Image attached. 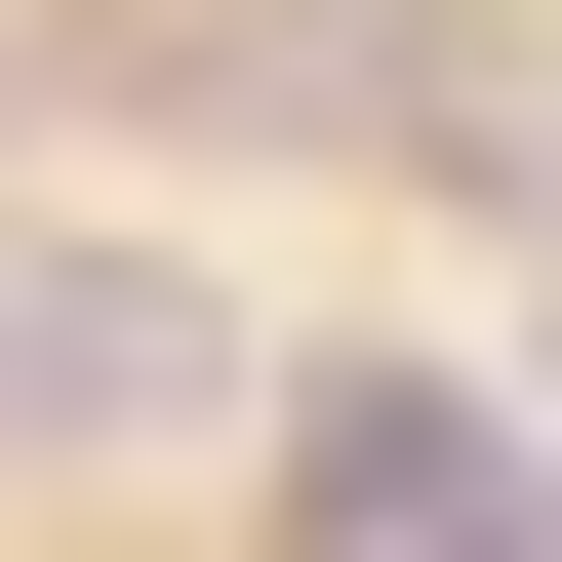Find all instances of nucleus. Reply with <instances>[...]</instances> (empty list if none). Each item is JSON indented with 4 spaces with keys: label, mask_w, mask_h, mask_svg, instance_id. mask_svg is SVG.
<instances>
[{
    "label": "nucleus",
    "mask_w": 562,
    "mask_h": 562,
    "mask_svg": "<svg viewBox=\"0 0 562 562\" xmlns=\"http://www.w3.org/2000/svg\"><path fill=\"white\" fill-rule=\"evenodd\" d=\"M81 442H201V281L161 241H0V482H81Z\"/></svg>",
    "instance_id": "f257e3e1"
},
{
    "label": "nucleus",
    "mask_w": 562,
    "mask_h": 562,
    "mask_svg": "<svg viewBox=\"0 0 562 562\" xmlns=\"http://www.w3.org/2000/svg\"><path fill=\"white\" fill-rule=\"evenodd\" d=\"M281 482H322V522H522V402H442V362H322V402H281Z\"/></svg>",
    "instance_id": "f03ea898"
}]
</instances>
